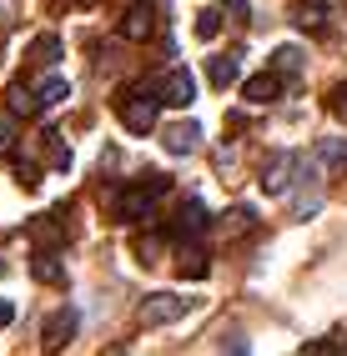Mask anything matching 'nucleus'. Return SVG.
Wrapping results in <instances>:
<instances>
[{"mask_svg": "<svg viewBox=\"0 0 347 356\" xmlns=\"http://www.w3.org/2000/svg\"><path fill=\"white\" fill-rule=\"evenodd\" d=\"M31 276L40 281V286H65V261L45 246V251H36L31 256Z\"/></svg>", "mask_w": 347, "mask_h": 356, "instance_id": "obj_7", "label": "nucleus"}, {"mask_svg": "<svg viewBox=\"0 0 347 356\" xmlns=\"http://www.w3.org/2000/svg\"><path fill=\"white\" fill-rule=\"evenodd\" d=\"M181 312H187V296H176V291H151L141 301V321L146 326H171Z\"/></svg>", "mask_w": 347, "mask_h": 356, "instance_id": "obj_3", "label": "nucleus"}, {"mask_svg": "<svg viewBox=\"0 0 347 356\" xmlns=\"http://www.w3.org/2000/svg\"><path fill=\"white\" fill-rule=\"evenodd\" d=\"M156 211V196L146 186H136V191H116V221H146Z\"/></svg>", "mask_w": 347, "mask_h": 356, "instance_id": "obj_6", "label": "nucleus"}, {"mask_svg": "<svg viewBox=\"0 0 347 356\" xmlns=\"http://www.w3.org/2000/svg\"><path fill=\"white\" fill-rule=\"evenodd\" d=\"M247 231H257L252 206H231V211H226V236H247Z\"/></svg>", "mask_w": 347, "mask_h": 356, "instance_id": "obj_15", "label": "nucleus"}, {"mask_svg": "<svg viewBox=\"0 0 347 356\" xmlns=\"http://www.w3.org/2000/svg\"><path fill=\"white\" fill-rule=\"evenodd\" d=\"M297 161H302L297 151H277V156L262 165V191H267V196H282L287 186H292V171H297Z\"/></svg>", "mask_w": 347, "mask_h": 356, "instance_id": "obj_4", "label": "nucleus"}, {"mask_svg": "<svg viewBox=\"0 0 347 356\" xmlns=\"http://www.w3.org/2000/svg\"><path fill=\"white\" fill-rule=\"evenodd\" d=\"M242 90H247V101H252V106H272L277 96H282V81H277L272 70H267V76H252Z\"/></svg>", "mask_w": 347, "mask_h": 356, "instance_id": "obj_11", "label": "nucleus"}, {"mask_svg": "<svg viewBox=\"0 0 347 356\" xmlns=\"http://www.w3.org/2000/svg\"><path fill=\"white\" fill-rule=\"evenodd\" d=\"M51 165H71V151H65V146H61V140H56V146H51Z\"/></svg>", "mask_w": 347, "mask_h": 356, "instance_id": "obj_26", "label": "nucleus"}, {"mask_svg": "<svg viewBox=\"0 0 347 356\" xmlns=\"http://www.w3.org/2000/svg\"><path fill=\"white\" fill-rule=\"evenodd\" d=\"M151 31H156V10L151 6H131L121 15V35L126 40H151Z\"/></svg>", "mask_w": 347, "mask_h": 356, "instance_id": "obj_9", "label": "nucleus"}, {"mask_svg": "<svg viewBox=\"0 0 347 356\" xmlns=\"http://www.w3.org/2000/svg\"><path fill=\"white\" fill-rule=\"evenodd\" d=\"M10 151H15V126L0 115V156H10Z\"/></svg>", "mask_w": 347, "mask_h": 356, "instance_id": "obj_24", "label": "nucleus"}, {"mask_svg": "<svg viewBox=\"0 0 347 356\" xmlns=\"http://www.w3.org/2000/svg\"><path fill=\"white\" fill-rule=\"evenodd\" d=\"M65 96H71V81H65V76H45V81L36 86V101H40V106H56V101H65Z\"/></svg>", "mask_w": 347, "mask_h": 356, "instance_id": "obj_13", "label": "nucleus"}, {"mask_svg": "<svg viewBox=\"0 0 347 356\" xmlns=\"http://www.w3.org/2000/svg\"><path fill=\"white\" fill-rule=\"evenodd\" d=\"M31 56H36L40 65H56V56H61V40H56V35H40V40H36V51H31Z\"/></svg>", "mask_w": 347, "mask_h": 356, "instance_id": "obj_19", "label": "nucleus"}, {"mask_svg": "<svg viewBox=\"0 0 347 356\" xmlns=\"http://www.w3.org/2000/svg\"><path fill=\"white\" fill-rule=\"evenodd\" d=\"M10 321H15V306H10V301H0V331H6Z\"/></svg>", "mask_w": 347, "mask_h": 356, "instance_id": "obj_28", "label": "nucleus"}, {"mask_svg": "<svg viewBox=\"0 0 347 356\" xmlns=\"http://www.w3.org/2000/svg\"><path fill=\"white\" fill-rule=\"evenodd\" d=\"M181 276H192V281H201V276H206V251H201V246L181 251Z\"/></svg>", "mask_w": 347, "mask_h": 356, "instance_id": "obj_17", "label": "nucleus"}, {"mask_svg": "<svg viewBox=\"0 0 347 356\" xmlns=\"http://www.w3.org/2000/svg\"><path fill=\"white\" fill-rule=\"evenodd\" d=\"M206 76H212V86H217V90H226V86H237L242 65H237V56H212V65H206Z\"/></svg>", "mask_w": 347, "mask_h": 356, "instance_id": "obj_12", "label": "nucleus"}, {"mask_svg": "<svg viewBox=\"0 0 347 356\" xmlns=\"http://www.w3.org/2000/svg\"><path fill=\"white\" fill-rule=\"evenodd\" d=\"M342 96H347V86H342Z\"/></svg>", "mask_w": 347, "mask_h": 356, "instance_id": "obj_30", "label": "nucleus"}, {"mask_svg": "<svg viewBox=\"0 0 347 356\" xmlns=\"http://www.w3.org/2000/svg\"><path fill=\"white\" fill-rule=\"evenodd\" d=\"M31 236H36L40 246H56V241H61V231H56V221H51V216H40V221H31Z\"/></svg>", "mask_w": 347, "mask_h": 356, "instance_id": "obj_20", "label": "nucleus"}, {"mask_svg": "<svg viewBox=\"0 0 347 356\" xmlns=\"http://www.w3.org/2000/svg\"><path fill=\"white\" fill-rule=\"evenodd\" d=\"M206 221H212V216H206V206H201V201H192L187 211H181L176 231H181V236H201V231H206Z\"/></svg>", "mask_w": 347, "mask_h": 356, "instance_id": "obj_14", "label": "nucleus"}, {"mask_svg": "<svg viewBox=\"0 0 347 356\" xmlns=\"http://www.w3.org/2000/svg\"><path fill=\"white\" fill-rule=\"evenodd\" d=\"M161 140H167L171 156H192V151L201 146V126H196V121H181V126H171L167 136H161Z\"/></svg>", "mask_w": 347, "mask_h": 356, "instance_id": "obj_10", "label": "nucleus"}, {"mask_svg": "<svg viewBox=\"0 0 347 356\" xmlns=\"http://www.w3.org/2000/svg\"><path fill=\"white\" fill-rule=\"evenodd\" d=\"M151 90H156V101H167V106H192L196 101V81H192V70H181V65H171Z\"/></svg>", "mask_w": 347, "mask_h": 356, "instance_id": "obj_2", "label": "nucleus"}, {"mask_svg": "<svg viewBox=\"0 0 347 356\" xmlns=\"http://www.w3.org/2000/svg\"><path fill=\"white\" fill-rule=\"evenodd\" d=\"M317 161H347V140L342 136H327V140H317Z\"/></svg>", "mask_w": 347, "mask_h": 356, "instance_id": "obj_18", "label": "nucleus"}, {"mask_svg": "<svg viewBox=\"0 0 347 356\" xmlns=\"http://www.w3.org/2000/svg\"><path fill=\"white\" fill-rule=\"evenodd\" d=\"M161 251H167V236H156V231H151V236H141V241H136V256H141V261H156Z\"/></svg>", "mask_w": 347, "mask_h": 356, "instance_id": "obj_21", "label": "nucleus"}, {"mask_svg": "<svg viewBox=\"0 0 347 356\" xmlns=\"http://www.w3.org/2000/svg\"><path fill=\"white\" fill-rule=\"evenodd\" d=\"M217 31H222V15H217V10H201V15H196V35H201V40H212Z\"/></svg>", "mask_w": 347, "mask_h": 356, "instance_id": "obj_22", "label": "nucleus"}, {"mask_svg": "<svg viewBox=\"0 0 347 356\" xmlns=\"http://www.w3.org/2000/svg\"><path fill=\"white\" fill-rule=\"evenodd\" d=\"M20 181L36 186V181H40V165H31V161H26V165H20Z\"/></svg>", "mask_w": 347, "mask_h": 356, "instance_id": "obj_27", "label": "nucleus"}, {"mask_svg": "<svg viewBox=\"0 0 347 356\" xmlns=\"http://www.w3.org/2000/svg\"><path fill=\"white\" fill-rule=\"evenodd\" d=\"M156 90L151 86H136V90H121L116 96V111H121V126L131 131V136H146L151 126H156Z\"/></svg>", "mask_w": 347, "mask_h": 356, "instance_id": "obj_1", "label": "nucleus"}, {"mask_svg": "<svg viewBox=\"0 0 347 356\" xmlns=\"http://www.w3.org/2000/svg\"><path fill=\"white\" fill-rule=\"evenodd\" d=\"M297 26H302V31H322V10L317 6H302V10H297Z\"/></svg>", "mask_w": 347, "mask_h": 356, "instance_id": "obj_23", "label": "nucleus"}, {"mask_svg": "<svg viewBox=\"0 0 347 356\" xmlns=\"http://www.w3.org/2000/svg\"><path fill=\"white\" fill-rule=\"evenodd\" d=\"M81 6H91V0H81Z\"/></svg>", "mask_w": 347, "mask_h": 356, "instance_id": "obj_29", "label": "nucleus"}, {"mask_svg": "<svg viewBox=\"0 0 347 356\" xmlns=\"http://www.w3.org/2000/svg\"><path fill=\"white\" fill-rule=\"evenodd\" d=\"M36 111H40L36 90H26V86H10V115H36Z\"/></svg>", "mask_w": 347, "mask_h": 356, "instance_id": "obj_16", "label": "nucleus"}, {"mask_svg": "<svg viewBox=\"0 0 347 356\" xmlns=\"http://www.w3.org/2000/svg\"><path fill=\"white\" fill-rule=\"evenodd\" d=\"M76 312H71V306H65V312H56L51 321H45V331H40V346H45V356H56L61 346H71L76 341Z\"/></svg>", "mask_w": 347, "mask_h": 356, "instance_id": "obj_5", "label": "nucleus"}, {"mask_svg": "<svg viewBox=\"0 0 347 356\" xmlns=\"http://www.w3.org/2000/svg\"><path fill=\"white\" fill-rule=\"evenodd\" d=\"M302 51H297V45H277V51H272V76L277 81H282V86H292L297 76H302Z\"/></svg>", "mask_w": 347, "mask_h": 356, "instance_id": "obj_8", "label": "nucleus"}, {"mask_svg": "<svg viewBox=\"0 0 347 356\" xmlns=\"http://www.w3.org/2000/svg\"><path fill=\"white\" fill-rule=\"evenodd\" d=\"M146 176H151V181H146V191H151V196H161V191L171 186V176H167V171H146Z\"/></svg>", "mask_w": 347, "mask_h": 356, "instance_id": "obj_25", "label": "nucleus"}]
</instances>
